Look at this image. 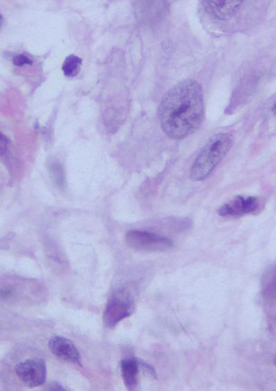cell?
<instances>
[{
	"label": "cell",
	"instance_id": "obj_16",
	"mask_svg": "<svg viewBox=\"0 0 276 391\" xmlns=\"http://www.w3.org/2000/svg\"><path fill=\"white\" fill-rule=\"evenodd\" d=\"M273 111L274 112V114L276 116V103H275V105L273 106Z\"/></svg>",
	"mask_w": 276,
	"mask_h": 391
},
{
	"label": "cell",
	"instance_id": "obj_17",
	"mask_svg": "<svg viewBox=\"0 0 276 391\" xmlns=\"http://www.w3.org/2000/svg\"><path fill=\"white\" fill-rule=\"evenodd\" d=\"M273 363L274 365L276 366V356L274 358Z\"/></svg>",
	"mask_w": 276,
	"mask_h": 391
},
{
	"label": "cell",
	"instance_id": "obj_3",
	"mask_svg": "<svg viewBox=\"0 0 276 391\" xmlns=\"http://www.w3.org/2000/svg\"><path fill=\"white\" fill-rule=\"evenodd\" d=\"M125 242L130 249L145 253L167 252L174 245L173 241L167 237L140 230H131L127 233Z\"/></svg>",
	"mask_w": 276,
	"mask_h": 391
},
{
	"label": "cell",
	"instance_id": "obj_2",
	"mask_svg": "<svg viewBox=\"0 0 276 391\" xmlns=\"http://www.w3.org/2000/svg\"><path fill=\"white\" fill-rule=\"evenodd\" d=\"M234 138L229 133H219L208 140L194 161L190 177L193 182H203L210 176L233 147Z\"/></svg>",
	"mask_w": 276,
	"mask_h": 391
},
{
	"label": "cell",
	"instance_id": "obj_5",
	"mask_svg": "<svg viewBox=\"0 0 276 391\" xmlns=\"http://www.w3.org/2000/svg\"><path fill=\"white\" fill-rule=\"evenodd\" d=\"M16 373L20 381L26 386H42L47 377L46 360L39 358L27 359L17 365Z\"/></svg>",
	"mask_w": 276,
	"mask_h": 391
},
{
	"label": "cell",
	"instance_id": "obj_13",
	"mask_svg": "<svg viewBox=\"0 0 276 391\" xmlns=\"http://www.w3.org/2000/svg\"><path fill=\"white\" fill-rule=\"evenodd\" d=\"M13 64L18 67L33 64V61L25 55H19L14 58Z\"/></svg>",
	"mask_w": 276,
	"mask_h": 391
},
{
	"label": "cell",
	"instance_id": "obj_14",
	"mask_svg": "<svg viewBox=\"0 0 276 391\" xmlns=\"http://www.w3.org/2000/svg\"><path fill=\"white\" fill-rule=\"evenodd\" d=\"M48 390H65V388L62 385H59V383H58L57 382H53L48 385Z\"/></svg>",
	"mask_w": 276,
	"mask_h": 391
},
{
	"label": "cell",
	"instance_id": "obj_9",
	"mask_svg": "<svg viewBox=\"0 0 276 391\" xmlns=\"http://www.w3.org/2000/svg\"><path fill=\"white\" fill-rule=\"evenodd\" d=\"M260 293L266 304L276 303V262L265 270L261 279Z\"/></svg>",
	"mask_w": 276,
	"mask_h": 391
},
{
	"label": "cell",
	"instance_id": "obj_11",
	"mask_svg": "<svg viewBox=\"0 0 276 391\" xmlns=\"http://www.w3.org/2000/svg\"><path fill=\"white\" fill-rule=\"evenodd\" d=\"M140 14L145 17V19H156L159 16V10H165V0H141L139 5Z\"/></svg>",
	"mask_w": 276,
	"mask_h": 391
},
{
	"label": "cell",
	"instance_id": "obj_7",
	"mask_svg": "<svg viewBox=\"0 0 276 391\" xmlns=\"http://www.w3.org/2000/svg\"><path fill=\"white\" fill-rule=\"evenodd\" d=\"M258 207L259 202L256 198L237 197L223 205L219 209V214L226 217L241 216L255 212Z\"/></svg>",
	"mask_w": 276,
	"mask_h": 391
},
{
	"label": "cell",
	"instance_id": "obj_4",
	"mask_svg": "<svg viewBox=\"0 0 276 391\" xmlns=\"http://www.w3.org/2000/svg\"><path fill=\"white\" fill-rule=\"evenodd\" d=\"M134 310L131 298L125 292L113 293L108 300L103 313V323L107 328L113 329L119 322L130 317Z\"/></svg>",
	"mask_w": 276,
	"mask_h": 391
},
{
	"label": "cell",
	"instance_id": "obj_15",
	"mask_svg": "<svg viewBox=\"0 0 276 391\" xmlns=\"http://www.w3.org/2000/svg\"><path fill=\"white\" fill-rule=\"evenodd\" d=\"M12 295V290H1V297L2 298H7L10 297Z\"/></svg>",
	"mask_w": 276,
	"mask_h": 391
},
{
	"label": "cell",
	"instance_id": "obj_6",
	"mask_svg": "<svg viewBox=\"0 0 276 391\" xmlns=\"http://www.w3.org/2000/svg\"><path fill=\"white\" fill-rule=\"evenodd\" d=\"M48 348L52 354L59 359L72 364H80V355L74 344L63 336H55L48 342Z\"/></svg>",
	"mask_w": 276,
	"mask_h": 391
},
{
	"label": "cell",
	"instance_id": "obj_10",
	"mask_svg": "<svg viewBox=\"0 0 276 391\" xmlns=\"http://www.w3.org/2000/svg\"><path fill=\"white\" fill-rule=\"evenodd\" d=\"M139 360L129 358L122 360L121 363L122 377L127 389L133 391L138 389L139 385Z\"/></svg>",
	"mask_w": 276,
	"mask_h": 391
},
{
	"label": "cell",
	"instance_id": "obj_12",
	"mask_svg": "<svg viewBox=\"0 0 276 391\" xmlns=\"http://www.w3.org/2000/svg\"><path fill=\"white\" fill-rule=\"evenodd\" d=\"M82 59L79 57L71 55L66 57L64 62L62 70L66 77L74 78L77 76L80 71Z\"/></svg>",
	"mask_w": 276,
	"mask_h": 391
},
{
	"label": "cell",
	"instance_id": "obj_1",
	"mask_svg": "<svg viewBox=\"0 0 276 391\" xmlns=\"http://www.w3.org/2000/svg\"><path fill=\"white\" fill-rule=\"evenodd\" d=\"M203 88L192 79L183 80L164 95L158 109L162 130L172 139L180 140L196 132L203 123Z\"/></svg>",
	"mask_w": 276,
	"mask_h": 391
},
{
	"label": "cell",
	"instance_id": "obj_8",
	"mask_svg": "<svg viewBox=\"0 0 276 391\" xmlns=\"http://www.w3.org/2000/svg\"><path fill=\"white\" fill-rule=\"evenodd\" d=\"M243 1V0H207L212 13L222 21L233 18L240 10Z\"/></svg>",
	"mask_w": 276,
	"mask_h": 391
}]
</instances>
